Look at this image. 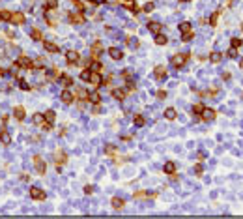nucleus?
Listing matches in <instances>:
<instances>
[{
    "label": "nucleus",
    "instance_id": "39448f33",
    "mask_svg": "<svg viewBox=\"0 0 243 219\" xmlns=\"http://www.w3.org/2000/svg\"><path fill=\"white\" fill-rule=\"evenodd\" d=\"M24 21H26V17H24V13H21V11L11 13V19H9V23H13V24H24Z\"/></svg>",
    "mask_w": 243,
    "mask_h": 219
},
{
    "label": "nucleus",
    "instance_id": "c03bdc74",
    "mask_svg": "<svg viewBox=\"0 0 243 219\" xmlns=\"http://www.w3.org/2000/svg\"><path fill=\"white\" fill-rule=\"evenodd\" d=\"M151 9H153V4H151V2H150V4H146V6H144V11H146V13H150Z\"/></svg>",
    "mask_w": 243,
    "mask_h": 219
},
{
    "label": "nucleus",
    "instance_id": "aec40b11",
    "mask_svg": "<svg viewBox=\"0 0 243 219\" xmlns=\"http://www.w3.org/2000/svg\"><path fill=\"white\" fill-rule=\"evenodd\" d=\"M32 122H34V124H38V126H41L43 122H45V116L41 113H36V114L32 116Z\"/></svg>",
    "mask_w": 243,
    "mask_h": 219
},
{
    "label": "nucleus",
    "instance_id": "c756f323",
    "mask_svg": "<svg viewBox=\"0 0 243 219\" xmlns=\"http://www.w3.org/2000/svg\"><path fill=\"white\" fill-rule=\"evenodd\" d=\"M180 32H181V34L191 32V24H189V23H181V24H180Z\"/></svg>",
    "mask_w": 243,
    "mask_h": 219
},
{
    "label": "nucleus",
    "instance_id": "7c9ffc66",
    "mask_svg": "<svg viewBox=\"0 0 243 219\" xmlns=\"http://www.w3.org/2000/svg\"><path fill=\"white\" fill-rule=\"evenodd\" d=\"M56 163H58V167L62 165V163H65V154L64 152H58L56 154Z\"/></svg>",
    "mask_w": 243,
    "mask_h": 219
},
{
    "label": "nucleus",
    "instance_id": "0eeeda50",
    "mask_svg": "<svg viewBox=\"0 0 243 219\" xmlns=\"http://www.w3.org/2000/svg\"><path fill=\"white\" fill-rule=\"evenodd\" d=\"M185 62H187V54H176L172 58V66L174 68H181V66H185Z\"/></svg>",
    "mask_w": 243,
    "mask_h": 219
},
{
    "label": "nucleus",
    "instance_id": "2f4dec72",
    "mask_svg": "<svg viewBox=\"0 0 243 219\" xmlns=\"http://www.w3.org/2000/svg\"><path fill=\"white\" fill-rule=\"evenodd\" d=\"M90 75H92V69H84L82 71V73H80V79H82V81H90Z\"/></svg>",
    "mask_w": 243,
    "mask_h": 219
},
{
    "label": "nucleus",
    "instance_id": "ddd939ff",
    "mask_svg": "<svg viewBox=\"0 0 243 219\" xmlns=\"http://www.w3.org/2000/svg\"><path fill=\"white\" fill-rule=\"evenodd\" d=\"M163 170H165V174H174V172H176V163L174 161H166L165 163V167H163Z\"/></svg>",
    "mask_w": 243,
    "mask_h": 219
},
{
    "label": "nucleus",
    "instance_id": "cd10ccee",
    "mask_svg": "<svg viewBox=\"0 0 243 219\" xmlns=\"http://www.w3.org/2000/svg\"><path fill=\"white\" fill-rule=\"evenodd\" d=\"M101 49H103V45H101L99 41H95V43L92 45V53H94V58H97V53H99Z\"/></svg>",
    "mask_w": 243,
    "mask_h": 219
},
{
    "label": "nucleus",
    "instance_id": "f257e3e1",
    "mask_svg": "<svg viewBox=\"0 0 243 219\" xmlns=\"http://www.w3.org/2000/svg\"><path fill=\"white\" fill-rule=\"evenodd\" d=\"M88 83L92 84V86H95V88L103 84V77H101L99 71H92V75H90V81H88Z\"/></svg>",
    "mask_w": 243,
    "mask_h": 219
},
{
    "label": "nucleus",
    "instance_id": "37998d69",
    "mask_svg": "<svg viewBox=\"0 0 243 219\" xmlns=\"http://www.w3.org/2000/svg\"><path fill=\"white\" fill-rule=\"evenodd\" d=\"M217 17H219V11H215V13H213V17L210 19V24H215V23H217Z\"/></svg>",
    "mask_w": 243,
    "mask_h": 219
},
{
    "label": "nucleus",
    "instance_id": "473e14b6",
    "mask_svg": "<svg viewBox=\"0 0 243 219\" xmlns=\"http://www.w3.org/2000/svg\"><path fill=\"white\" fill-rule=\"evenodd\" d=\"M133 122H135V126H136V127H142V126L146 124V120L142 118V116H135V120H133Z\"/></svg>",
    "mask_w": 243,
    "mask_h": 219
},
{
    "label": "nucleus",
    "instance_id": "603ef678",
    "mask_svg": "<svg viewBox=\"0 0 243 219\" xmlns=\"http://www.w3.org/2000/svg\"><path fill=\"white\" fill-rule=\"evenodd\" d=\"M88 2H99V0H88Z\"/></svg>",
    "mask_w": 243,
    "mask_h": 219
},
{
    "label": "nucleus",
    "instance_id": "5701e85b",
    "mask_svg": "<svg viewBox=\"0 0 243 219\" xmlns=\"http://www.w3.org/2000/svg\"><path fill=\"white\" fill-rule=\"evenodd\" d=\"M166 41H168V39H166V36H163V34H155V43L157 45H166Z\"/></svg>",
    "mask_w": 243,
    "mask_h": 219
},
{
    "label": "nucleus",
    "instance_id": "8fccbe9b",
    "mask_svg": "<svg viewBox=\"0 0 243 219\" xmlns=\"http://www.w3.org/2000/svg\"><path fill=\"white\" fill-rule=\"evenodd\" d=\"M122 77H124V79H131V73H129V71H127V69H125V71H124V73H122Z\"/></svg>",
    "mask_w": 243,
    "mask_h": 219
},
{
    "label": "nucleus",
    "instance_id": "7ed1b4c3",
    "mask_svg": "<svg viewBox=\"0 0 243 219\" xmlns=\"http://www.w3.org/2000/svg\"><path fill=\"white\" fill-rule=\"evenodd\" d=\"M15 66H17V68H26V69H30L34 64H32V60H30L28 56H19L17 62H15Z\"/></svg>",
    "mask_w": 243,
    "mask_h": 219
},
{
    "label": "nucleus",
    "instance_id": "f03ea898",
    "mask_svg": "<svg viewBox=\"0 0 243 219\" xmlns=\"http://www.w3.org/2000/svg\"><path fill=\"white\" fill-rule=\"evenodd\" d=\"M60 99H62L65 105H69V103H73V101H75V94L71 92V90H62V94H60Z\"/></svg>",
    "mask_w": 243,
    "mask_h": 219
},
{
    "label": "nucleus",
    "instance_id": "f704fd0d",
    "mask_svg": "<svg viewBox=\"0 0 243 219\" xmlns=\"http://www.w3.org/2000/svg\"><path fill=\"white\" fill-rule=\"evenodd\" d=\"M90 69L92 71H101V62H90Z\"/></svg>",
    "mask_w": 243,
    "mask_h": 219
},
{
    "label": "nucleus",
    "instance_id": "f3484780",
    "mask_svg": "<svg viewBox=\"0 0 243 219\" xmlns=\"http://www.w3.org/2000/svg\"><path fill=\"white\" fill-rule=\"evenodd\" d=\"M110 202H112V208H114V210H122V208L125 206L124 198H118V197H114V198H112V200H110Z\"/></svg>",
    "mask_w": 243,
    "mask_h": 219
},
{
    "label": "nucleus",
    "instance_id": "c9c22d12",
    "mask_svg": "<svg viewBox=\"0 0 243 219\" xmlns=\"http://www.w3.org/2000/svg\"><path fill=\"white\" fill-rule=\"evenodd\" d=\"M230 43H232V47H234V49L241 47V39H237V38H232V39H230Z\"/></svg>",
    "mask_w": 243,
    "mask_h": 219
},
{
    "label": "nucleus",
    "instance_id": "864d4df0",
    "mask_svg": "<svg viewBox=\"0 0 243 219\" xmlns=\"http://www.w3.org/2000/svg\"><path fill=\"white\" fill-rule=\"evenodd\" d=\"M241 68H243V60H241Z\"/></svg>",
    "mask_w": 243,
    "mask_h": 219
},
{
    "label": "nucleus",
    "instance_id": "a878e982",
    "mask_svg": "<svg viewBox=\"0 0 243 219\" xmlns=\"http://www.w3.org/2000/svg\"><path fill=\"white\" fill-rule=\"evenodd\" d=\"M43 116H45V122H49V124H54V116H56V114H54V111H47Z\"/></svg>",
    "mask_w": 243,
    "mask_h": 219
},
{
    "label": "nucleus",
    "instance_id": "09e8293b",
    "mask_svg": "<svg viewBox=\"0 0 243 219\" xmlns=\"http://www.w3.org/2000/svg\"><path fill=\"white\" fill-rule=\"evenodd\" d=\"M195 170H196V174H198V176L202 174V165H200V163H198V165L195 167Z\"/></svg>",
    "mask_w": 243,
    "mask_h": 219
},
{
    "label": "nucleus",
    "instance_id": "4c0bfd02",
    "mask_svg": "<svg viewBox=\"0 0 243 219\" xmlns=\"http://www.w3.org/2000/svg\"><path fill=\"white\" fill-rule=\"evenodd\" d=\"M181 39H183V41H189V39H193V30H191V32H185Z\"/></svg>",
    "mask_w": 243,
    "mask_h": 219
},
{
    "label": "nucleus",
    "instance_id": "3c124183",
    "mask_svg": "<svg viewBox=\"0 0 243 219\" xmlns=\"http://www.w3.org/2000/svg\"><path fill=\"white\" fill-rule=\"evenodd\" d=\"M127 90H135V84H133V83H131V81H129V83H127Z\"/></svg>",
    "mask_w": 243,
    "mask_h": 219
},
{
    "label": "nucleus",
    "instance_id": "4468645a",
    "mask_svg": "<svg viewBox=\"0 0 243 219\" xmlns=\"http://www.w3.org/2000/svg\"><path fill=\"white\" fill-rule=\"evenodd\" d=\"M43 47H45L47 53H58V51H60V47L56 43H53V41H43Z\"/></svg>",
    "mask_w": 243,
    "mask_h": 219
},
{
    "label": "nucleus",
    "instance_id": "1a4fd4ad",
    "mask_svg": "<svg viewBox=\"0 0 243 219\" xmlns=\"http://www.w3.org/2000/svg\"><path fill=\"white\" fill-rule=\"evenodd\" d=\"M109 56L112 60H122L124 58V53H122V49H118V47H110L109 49Z\"/></svg>",
    "mask_w": 243,
    "mask_h": 219
},
{
    "label": "nucleus",
    "instance_id": "393cba45",
    "mask_svg": "<svg viewBox=\"0 0 243 219\" xmlns=\"http://www.w3.org/2000/svg\"><path fill=\"white\" fill-rule=\"evenodd\" d=\"M165 116H166L168 120H174L176 116H178V113H176V109H172V107H170V109H166V111H165Z\"/></svg>",
    "mask_w": 243,
    "mask_h": 219
},
{
    "label": "nucleus",
    "instance_id": "9d476101",
    "mask_svg": "<svg viewBox=\"0 0 243 219\" xmlns=\"http://www.w3.org/2000/svg\"><path fill=\"white\" fill-rule=\"evenodd\" d=\"M200 116H202V120H206V122H210V120H213L215 118V111L213 109H202V113H200Z\"/></svg>",
    "mask_w": 243,
    "mask_h": 219
},
{
    "label": "nucleus",
    "instance_id": "412c9836",
    "mask_svg": "<svg viewBox=\"0 0 243 219\" xmlns=\"http://www.w3.org/2000/svg\"><path fill=\"white\" fill-rule=\"evenodd\" d=\"M30 36H32V39H34V41H41V32H39V30L38 28H32V30H30Z\"/></svg>",
    "mask_w": 243,
    "mask_h": 219
},
{
    "label": "nucleus",
    "instance_id": "58836bf2",
    "mask_svg": "<svg viewBox=\"0 0 243 219\" xmlns=\"http://www.w3.org/2000/svg\"><path fill=\"white\" fill-rule=\"evenodd\" d=\"M236 56H237V49L232 47V49L228 51V58H236Z\"/></svg>",
    "mask_w": 243,
    "mask_h": 219
},
{
    "label": "nucleus",
    "instance_id": "72a5a7b5",
    "mask_svg": "<svg viewBox=\"0 0 243 219\" xmlns=\"http://www.w3.org/2000/svg\"><path fill=\"white\" fill-rule=\"evenodd\" d=\"M221 58H222V54L221 53H211V56H210V60H211V62H221Z\"/></svg>",
    "mask_w": 243,
    "mask_h": 219
},
{
    "label": "nucleus",
    "instance_id": "bb28decb",
    "mask_svg": "<svg viewBox=\"0 0 243 219\" xmlns=\"http://www.w3.org/2000/svg\"><path fill=\"white\" fill-rule=\"evenodd\" d=\"M9 19H11V11L2 9V11H0V21H9Z\"/></svg>",
    "mask_w": 243,
    "mask_h": 219
},
{
    "label": "nucleus",
    "instance_id": "79ce46f5",
    "mask_svg": "<svg viewBox=\"0 0 243 219\" xmlns=\"http://www.w3.org/2000/svg\"><path fill=\"white\" fill-rule=\"evenodd\" d=\"M105 154H114V146H112V144H107V148H105Z\"/></svg>",
    "mask_w": 243,
    "mask_h": 219
},
{
    "label": "nucleus",
    "instance_id": "ea45409f",
    "mask_svg": "<svg viewBox=\"0 0 243 219\" xmlns=\"http://www.w3.org/2000/svg\"><path fill=\"white\" fill-rule=\"evenodd\" d=\"M19 84H21V88H23V90H26V92L30 90V84L26 83V81H21V83H19Z\"/></svg>",
    "mask_w": 243,
    "mask_h": 219
},
{
    "label": "nucleus",
    "instance_id": "6e6552de",
    "mask_svg": "<svg viewBox=\"0 0 243 219\" xmlns=\"http://www.w3.org/2000/svg\"><path fill=\"white\" fill-rule=\"evenodd\" d=\"M0 142H2L4 146H9V144H11V135H9V131L0 129Z\"/></svg>",
    "mask_w": 243,
    "mask_h": 219
},
{
    "label": "nucleus",
    "instance_id": "de8ad7c7",
    "mask_svg": "<svg viewBox=\"0 0 243 219\" xmlns=\"http://www.w3.org/2000/svg\"><path fill=\"white\" fill-rule=\"evenodd\" d=\"M129 45H131V47H139V39H133V38H131L129 39Z\"/></svg>",
    "mask_w": 243,
    "mask_h": 219
},
{
    "label": "nucleus",
    "instance_id": "c85d7f7f",
    "mask_svg": "<svg viewBox=\"0 0 243 219\" xmlns=\"http://www.w3.org/2000/svg\"><path fill=\"white\" fill-rule=\"evenodd\" d=\"M60 79H62V84H64V86H71V84H73V79L68 77V75H62Z\"/></svg>",
    "mask_w": 243,
    "mask_h": 219
},
{
    "label": "nucleus",
    "instance_id": "2eb2a0df",
    "mask_svg": "<svg viewBox=\"0 0 243 219\" xmlns=\"http://www.w3.org/2000/svg\"><path fill=\"white\" fill-rule=\"evenodd\" d=\"M13 116L17 120H24V116H26V113H24V107H15V109H13Z\"/></svg>",
    "mask_w": 243,
    "mask_h": 219
},
{
    "label": "nucleus",
    "instance_id": "e433bc0d",
    "mask_svg": "<svg viewBox=\"0 0 243 219\" xmlns=\"http://www.w3.org/2000/svg\"><path fill=\"white\" fill-rule=\"evenodd\" d=\"M202 109H204V105H202V103H196V105L193 107V113H195V114H200Z\"/></svg>",
    "mask_w": 243,
    "mask_h": 219
},
{
    "label": "nucleus",
    "instance_id": "b1692460",
    "mask_svg": "<svg viewBox=\"0 0 243 219\" xmlns=\"http://www.w3.org/2000/svg\"><path fill=\"white\" fill-rule=\"evenodd\" d=\"M148 28H150V32H153V34H159V32H161V24H159V23H155V21H153V23H150V24H148Z\"/></svg>",
    "mask_w": 243,
    "mask_h": 219
},
{
    "label": "nucleus",
    "instance_id": "49530a36",
    "mask_svg": "<svg viewBox=\"0 0 243 219\" xmlns=\"http://www.w3.org/2000/svg\"><path fill=\"white\" fill-rule=\"evenodd\" d=\"M157 98L159 99H165L166 98V92H165V90H159V92H157Z\"/></svg>",
    "mask_w": 243,
    "mask_h": 219
},
{
    "label": "nucleus",
    "instance_id": "9b49d317",
    "mask_svg": "<svg viewBox=\"0 0 243 219\" xmlns=\"http://www.w3.org/2000/svg\"><path fill=\"white\" fill-rule=\"evenodd\" d=\"M65 60H68L69 64H77L79 62V53L77 51H68V53H65Z\"/></svg>",
    "mask_w": 243,
    "mask_h": 219
},
{
    "label": "nucleus",
    "instance_id": "f8f14e48",
    "mask_svg": "<svg viewBox=\"0 0 243 219\" xmlns=\"http://www.w3.org/2000/svg\"><path fill=\"white\" fill-rule=\"evenodd\" d=\"M69 21H71L73 24H82L84 23V17H82V13H69Z\"/></svg>",
    "mask_w": 243,
    "mask_h": 219
},
{
    "label": "nucleus",
    "instance_id": "a211bd4d",
    "mask_svg": "<svg viewBox=\"0 0 243 219\" xmlns=\"http://www.w3.org/2000/svg\"><path fill=\"white\" fill-rule=\"evenodd\" d=\"M112 98L118 99V101H122V99L125 98V92H124L122 88H116V90H112Z\"/></svg>",
    "mask_w": 243,
    "mask_h": 219
},
{
    "label": "nucleus",
    "instance_id": "20e7f679",
    "mask_svg": "<svg viewBox=\"0 0 243 219\" xmlns=\"http://www.w3.org/2000/svg\"><path fill=\"white\" fill-rule=\"evenodd\" d=\"M34 165H36V170L39 172V174H45V170H47V165H45V161H43L39 156L34 157Z\"/></svg>",
    "mask_w": 243,
    "mask_h": 219
},
{
    "label": "nucleus",
    "instance_id": "a18cd8bd",
    "mask_svg": "<svg viewBox=\"0 0 243 219\" xmlns=\"http://www.w3.org/2000/svg\"><path fill=\"white\" fill-rule=\"evenodd\" d=\"M84 193H86V195H90V193H94V185H86V187H84Z\"/></svg>",
    "mask_w": 243,
    "mask_h": 219
},
{
    "label": "nucleus",
    "instance_id": "4be33fe9",
    "mask_svg": "<svg viewBox=\"0 0 243 219\" xmlns=\"http://www.w3.org/2000/svg\"><path fill=\"white\" fill-rule=\"evenodd\" d=\"M122 4H124V6H127L129 9H131V11H139V8H136V4H135V0H124V2H122Z\"/></svg>",
    "mask_w": 243,
    "mask_h": 219
},
{
    "label": "nucleus",
    "instance_id": "a19ab883",
    "mask_svg": "<svg viewBox=\"0 0 243 219\" xmlns=\"http://www.w3.org/2000/svg\"><path fill=\"white\" fill-rule=\"evenodd\" d=\"M47 8H49V9L56 8V0H49V2H47ZM47 8H45V9H47Z\"/></svg>",
    "mask_w": 243,
    "mask_h": 219
},
{
    "label": "nucleus",
    "instance_id": "6ab92c4d",
    "mask_svg": "<svg viewBox=\"0 0 243 219\" xmlns=\"http://www.w3.org/2000/svg\"><path fill=\"white\" fill-rule=\"evenodd\" d=\"M88 101H90V103H95V105H97L99 101H101V96H99L97 92H92V94H88Z\"/></svg>",
    "mask_w": 243,
    "mask_h": 219
},
{
    "label": "nucleus",
    "instance_id": "dca6fc26",
    "mask_svg": "<svg viewBox=\"0 0 243 219\" xmlns=\"http://www.w3.org/2000/svg\"><path fill=\"white\" fill-rule=\"evenodd\" d=\"M153 75H155V79H163V77H166V68H165V66H157V68H155V71H153Z\"/></svg>",
    "mask_w": 243,
    "mask_h": 219
},
{
    "label": "nucleus",
    "instance_id": "423d86ee",
    "mask_svg": "<svg viewBox=\"0 0 243 219\" xmlns=\"http://www.w3.org/2000/svg\"><path fill=\"white\" fill-rule=\"evenodd\" d=\"M30 197L34 200H43L45 198V191H41L39 187H30Z\"/></svg>",
    "mask_w": 243,
    "mask_h": 219
}]
</instances>
